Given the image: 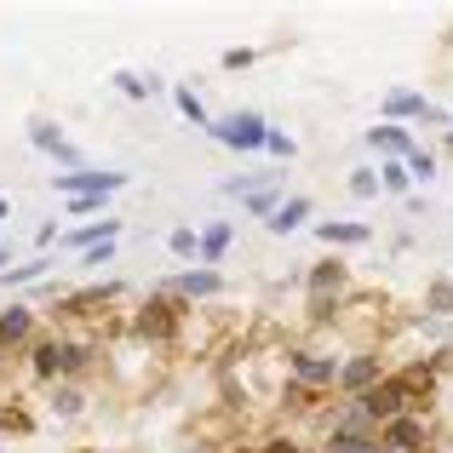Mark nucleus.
Instances as JSON below:
<instances>
[{"label": "nucleus", "mask_w": 453, "mask_h": 453, "mask_svg": "<svg viewBox=\"0 0 453 453\" xmlns=\"http://www.w3.org/2000/svg\"><path fill=\"white\" fill-rule=\"evenodd\" d=\"M408 390H413V379H385V385H373V390H362V413L367 419H402V408H408Z\"/></svg>", "instance_id": "f257e3e1"}, {"label": "nucleus", "mask_w": 453, "mask_h": 453, "mask_svg": "<svg viewBox=\"0 0 453 453\" xmlns=\"http://www.w3.org/2000/svg\"><path fill=\"white\" fill-rule=\"evenodd\" d=\"M212 138H224L230 150H265L270 127L258 115H230V121H212Z\"/></svg>", "instance_id": "f03ea898"}, {"label": "nucleus", "mask_w": 453, "mask_h": 453, "mask_svg": "<svg viewBox=\"0 0 453 453\" xmlns=\"http://www.w3.org/2000/svg\"><path fill=\"white\" fill-rule=\"evenodd\" d=\"M127 184V173H92V166H81V173H64L58 178V189H64V196H115V189Z\"/></svg>", "instance_id": "7ed1b4c3"}, {"label": "nucleus", "mask_w": 453, "mask_h": 453, "mask_svg": "<svg viewBox=\"0 0 453 453\" xmlns=\"http://www.w3.org/2000/svg\"><path fill=\"white\" fill-rule=\"evenodd\" d=\"M29 138H35V150L58 155V161H64V166H75V173H81V150H75V144H64V133H58V127L35 121V127H29Z\"/></svg>", "instance_id": "20e7f679"}, {"label": "nucleus", "mask_w": 453, "mask_h": 453, "mask_svg": "<svg viewBox=\"0 0 453 453\" xmlns=\"http://www.w3.org/2000/svg\"><path fill=\"white\" fill-rule=\"evenodd\" d=\"M385 115H419V121H448L442 110H431V104L413 98V92H390V98H385Z\"/></svg>", "instance_id": "39448f33"}, {"label": "nucleus", "mask_w": 453, "mask_h": 453, "mask_svg": "<svg viewBox=\"0 0 453 453\" xmlns=\"http://www.w3.org/2000/svg\"><path fill=\"white\" fill-rule=\"evenodd\" d=\"M219 288H224L219 270H184V276H178V293H184V299H212Z\"/></svg>", "instance_id": "423d86ee"}, {"label": "nucleus", "mask_w": 453, "mask_h": 453, "mask_svg": "<svg viewBox=\"0 0 453 453\" xmlns=\"http://www.w3.org/2000/svg\"><path fill=\"white\" fill-rule=\"evenodd\" d=\"M310 219V201L304 196H293V201H281V212H270V230H276V235H288V230H299V224Z\"/></svg>", "instance_id": "0eeeda50"}, {"label": "nucleus", "mask_w": 453, "mask_h": 453, "mask_svg": "<svg viewBox=\"0 0 453 453\" xmlns=\"http://www.w3.org/2000/svg\"><path fill=\"white\" fill-rule=\"evenodd\" d=\"M138 327L155 333V339H166V333H173V299H155L144 316H138Z\"/></svg>", "instance_id": "6e6552de"}, {"label": "nucleus", "mask_w": 453, "mask_h": 453, "mask_svg": "<svg viewBox=\"0 0 453 453\" xmlns=\"http://www.w3.org/2000/svg\"><path fill=\"white\" fill-rule=\"evenodd\" d=\"M385 442L396 448V453H408V448H419V442H425V431H419L413 419H390V425H385Z\"/></svg>", "instance_id": "1a4fd4ad"}, {"label": "nucleus", "mask_w": 453, "mask_h": 453, "mask_svg": "<svg viewBox=\"0 0 453 453\" xmlns=\"http://www.w3.org/2000/svg\"><path fill=\"white\" fill-rule=\"evenodd\" d=\"M115 235H121V219H104V224H81L69 242L75 247H98V242H115Z\"/></svg>", "instance_id": "9d476101"}, {"label": "nucleus", "mask_w": 453, "mask_h": 453, "mask_svg": "<svg viewBox=\"0 0 453 453\" xmlns=\"http://www.w3.org/2000/svg\"><path fill=\"white\" fill-rule=\"evenodd\" d=\"M321 242H339V247H362V242H367V224H321Z\"/></svg>", "instance_id": "9b49d317"}, {"label": "nucleus", "mask_w": 453, "mask_h": 453, "mask_svg": "<svg viewBox=\"0 0 453 453\" xmlns=\"http://www.w3.org/2000/svg\"><path fill=\"white\" fill-rule=\"evenodd\" d=\"M224 247H230V224H212V230H207V235L196 242V253H201V258L212 265V258H224Z\"/></svg>", "instance_id": "f8f14e48"}, {"label": "nucleus", "mask_w": 453, "mask_h": 453, "mask_svg": "<svg viewBox=\"0 0 453 453\" xmlns=\"http://www.w3.org/2000/svg\"><path fill=\"white\" fill-rule=\"evenodd\" d=\"M367 138H373L379 150H390V155H413V144H408V133H402V127H373Z\"/></svg>", "instance_id": "ddd939ff"}, {"label": "nucleus", "mask_w": 453, "mask_h": 453, "mask_svg": "<svg viewBox=\"0 0 453 453\" xmlns=\"http://www.w3.org/2000/svg\"><path fill=\"white\" fill-rule=\"evenodd\" d=\"M173 98H178V115H184L189 127H207V110H201V98H196V92H189V87H178Z\"/></svg>", "instance_id": "4468645a"}, {"label": "nucleus", "mask_w": 453, "mask_h": 453, "mask_svg": "<svg viewBox=\"0 0 453 453\" xmlns=\"http://www.w3.org/2000/svg\"><path fill=\"white\" fill-rule=\"evenodd\" d=\"M344 385H350V390H367V385H373V356H356V362L344 367Z\"/></svg>", "instance_id": "2eb2a0df"}, {"label": "nucleus", "mask_w": 453, "mask_h": 453, "mask_svg": "<svg viewBox=\"0 0 453 453\" xmlns=\"http://www.w3.org/2000/svg\"><path fill=\"white\" fill-rule=\"evenodd\" d=\"M46 265H52V258H29V265H18V270H6V288H23V281H35V276H46Z\"/></svg>", "instance_id": "dca6fc26"}, {"label": "nucleus", "mask_w": 453, "mask_h": 453, "mask_svg": "<svg viewBox=\"0 0 453 453\" xmlns=\"http://www.w3.org/2000/svg\"><path fill=\"white\" fill-rule=\"evenodd\" d=\"M29 333V310H6L0 316V339H23Z\"/></svg>", "instance_id": "f3484780"}, {"label": "nucleus", "mask_w": 453, "mask_h": 453, "mask_svg": "<svg viewBox=\"0 0 453 453\" xmlns=\"http://www.w3.org/2000/svg\"><path fill=\"white\" fill-rule=\"evenodd\" d=\"M35 367H41V373H58V367H64V344H41V350H35Z\"/></svg>", "instance_id": "a211bd4d"}, {"label": "nucleus", "mask_w": 453, "mask_h": 453, "mask_svg": "<svg viewBox=\"0 0 453 453\" xmlns=\"http://www.w3.org/2000/svg\"><path fill=\"white\" fill-rule=\"evenodd\" d=\"M402 173H408V178H419V184H425V178H436V161H431V155H419V150H413Z\"/></svg>", "instance_id": "6ab92c4d"}, {"label": "nucleus", "mask_w": 453, "mask_h": 453, "mask_svg": "<svg viewBox=\"0 0 453 453\" xmlns=\"http://www.w3.org/2000/svg\"><path fill=\"white\" fill-rule=\"evenodd\" d=\"M299 373H304V379H316V385H321V379H333V362H316V356H299Z\"/></svg>", "instance_id": "aec40b11"}, {"label": "nucleus", "mask_w": 453, "mask_h": 453, "mask_svg": "<svg viewBox=\"0 0 453 453\" xmlns=\"http://www.w3.org/2000/svg\"><path fill=\"white\" fill-rule=\"evenodd\" d=\"M115 87H121L127 98H144V92H155V81H138V75H115Z\"/></svg>", "instance_id": "412c9836"}, {"label": "nucleus", "mask_w": 453, "mask_h": 453, "mask_svg": "<svg viewBox=\"0 0 453 453\" xmlns=\"http://www.w3.org/2000/svg\"><path fill=\"white\" fill-rule=\"evenodd\" d=\"M166 242H173V253H178V258H189V253H196V242H201V235H189V230H173Z\"/></svg>", "instance_id": "4be33fe9"}, {"label": "nucleus", "mask_w": 453, "mask_h": 453, "mask_svg": "<svg viewBox=\"0 0 453 453\" xmlns=\"http://www.w3.org/2000/svg\"><path fill=\"white\" fill-rule=\"evenodd\" d=\"M247 207H253V212H265V219H270V212H276V196H270V189H253V196H247Z\"/></svg>", "instance_id": "5701e85b"}, {"label": "nucleus", "mask_w": 453, "mask_h": 453, "mask_svg": "<svg viewBox=\"0 0 453 453\" xmlns=\"http://www.w3.org/2000/svg\"><path fill=\"white\" fill-rule=\"evenodd\" d=\"M431 310H453V281H436L431 288Z\"/></svg>", "instance_id": "b1692460"}, {"label": "nucleus", "mask_w": 453, "mask_h": 453, "mask_svg": "<svg viewBox=\"0 0 453 453\" xmlns=\"http://www.w3.org/2000/svg\"><path fill=\"white\" fill-rule=\"evenodd\" d=\"M265 150H270V155H293V150H299V144H293L288 133H270V138H265Z\"/></svg>", "instance_id": "393cba45"}, {"label": "nucleus", "mask_w": 453, "mask_h": 453, "mask_svg": "<svg viewBox=\"0 0 453 453\" xmlns=\"http://www.w3.org/2000/svg\"><path fill=\"white\" fill-rule=\"evenodd\" d=\"M350 189H356V196H373L379 178H373V173H350Z\"/></svg>", "instance_id": "a878e982"}, {"label": "nucleus", "mask_w": 453, "mask_h": 453, "mask_svg": "<svg viewBox=\"0 0 453 453\" xmlns=\"http://www.w3.org/2000/svg\"><path fill=\"white\" fill-rule=\"evenodd\" d=\"M333 453H373V448H367L362 436H339V442H333Z\"/></svg>", "instance_id": "bb28decb"}, {"label": "nucleus", "mask_w": 453, "mask_h": 453, "mask_svg": "<svg viewBox=\"0 0 453 453\" xmlns=\"http://www.w3.org/2000/svg\"><path fill=\"white\" fill-rule=\"evenodd\" d=\"M339 276H344L339 265H321V270H316V276H310V281H316V288H333V281H339Z\"/></svg>", "instance_id": "cd10ccee"}, {"label": "nucleus", "mask_w": 453, "mask_h": 453, "mask_svg": "<svg viewBox=\"0 0 453 453\" xmlns=\"http://www.w3.org/2000/svg\"><path fill=\"white\" fill-rule=\"evenodd\" d=\"M69 212H104V201L98 196H75V201H69Z\"/></svg>", "instance_id": "c85d7f7f"}, {"label": "nucleus", "mask_w": 453, "mask_h": 453, "mask_svg": "<svg viewBox=\"0 0 453 453\" xmlns=\"http://www.w3.org/2000/svg\"><path fill=\"white\" fill-rule=\"evenodd\" d=\"M247 64H253V52H247V46H242V52H224V69H247Z\"/></svg>", "instance_id": "c756f323"}, {"label": "nucleus", "mask_w": 453, "mask_h": 453, "mask_svg": "<svg viewBox=\"0 0 453 453\" xmlns=\"http://www.w3.org/2000/svg\"><path fill=\"white\" fill-rule=\"evenodd\" d=\"M265 453H293V442H270V448H265Z\"/></svg>", "instance_id": "7c9ffc66"}, {"label": "nucleus", "mask_w": 453, "mask_h": 453, "mask_svg": "<svg viewBox=\"0 0 453 453\" xmlns=\"http://www.w3.org/2000/svg\"><path fill=\"white\" fill-rule=\"evenodd\" d=\"M6 212H12V207H6V201H0V219H6Z\"/></svg>", "instance_id": "2f4dec72"}]
</instances>
